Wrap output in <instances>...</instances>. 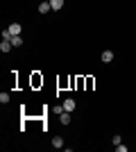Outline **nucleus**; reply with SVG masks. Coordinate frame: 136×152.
I'll return each mask as SVG.
<instances>
[{
	"label": "nucleus",
	"instance_id": "f257e3e1",
	"mask_svg": "<svg viewBox=\"0 0 136 152\" xmlns=\"http://www.w3.org/2000/svg\"><path fill=\"white\" fill-rule=\"evenodd\" d=\"M61 107H64V111H71V114H73V111H75V107H77V102L73 100V98H66V100L61 102Z\"/></svg>",
	"mask_w": 136,
	"mask_h": 152
},
{
	"label": "nucleus",
	"instance_id": "f03ea898",
	"mask_svg": "<svg viewBox=\"0 0 136 152\" xmlns=\"http://www.w3.org/2000/svg\"><path fill=\"white\" fill-rule=\"evenodd\" d=\"M7 30H9V34H12V37H20V34H23V27H20V23H12Z\"/></svg>",
	"mask_w": 136,
	"mask_h": 152
},
{
	"label": "nucleus",
	"instance_id": "7ed1b4c3",
	"mask_svg": "<svg viewBox=\"0 0 136 152\" xmlns=\"http://www.w3.org/2000/svg\"><path fill=\"white\" fill-rule=\"evenodd\" d=\"M59 123L61 125H71V111H61L59 114Z\"/></svg>",
	"mask_w": 136,
	"mask_h": 152
},
{
	"label": "nucleus",
	"instance_id": "20e7f679",
	"mask_svg": "<svg viewBox=\"0 0 136 152\" xmlns=\"http://www.w3.org/2000/svg\"><path fill=\"white\" fill-rule=\"evenodd\" d=\"M100 57H102V61H104V64L113 61V50H102V55H100Z\"/></svg>",
	"mask_w": 136,
	"mask_h": 152
},
{
	"label": "nucleus",
	"instance_id": "39448f33",
	"mask_svg": "<svg viewBox=\"0 0 136 152\" xmlns=\"http://www.w3.org/2000/svg\"><path fill=\"white\" fill-rule=\"evenodd\" d=\"M48 12H52L50 2H45V0H41V5H39V14H48Z\"/></svg>",
	"mask_w": 136,
	"mask_h": 152
},
{
	"label": "nucleus",
	"instance_id": "423d86ee",
	"mask_svg": "<svg viewBox=\"0 0 136 152\" xmlns=\"http://www.w3.org/2000/svg\"><path fill=\"white\" fill-rule=\"evenodd\" d=\"M50 7H52V12H59L64 7V0H50Z\"/></svg>",
	"mask_w": 136,
	"mask_h": 152
},
{
	"label": "nucleus",
	"instance_id": "0eeeda50",
	"mask_svg": "<svg viewBox=\"0 0 136 152\" xmlns=\"http://www.w3.org/2000/svg\"><path fill=\"white\" fill-rule=\"evenodd\" d=\"M12 48H14V45H12V41H5V39H2V43H0V50H2V52L7 55V52L12 50Z\"/></svg>",
	"mask_w": 136,
	"mask_h": 152
},
{
	"label": "nucleus",
	"instance_id": "6e6552de",
	"mask_svg": "<svg viewBox=\"0 0 136 152\" xmlns=\"http://www.w3.org/2000/svg\"><path fill=\"white\" fill-rule=\"evenodd\" d=\"M52 148L61 150V148H64V139H61V136H55V139H52Z\"/></svg>",
	"mask_w": 136,
	"mask_h": 152
},
{
	"label": "nucleus",
	"instance_id": "1a4fd4ad",
	"mask_svg": "<svg viewBox=\"0 0 136 152\" xmlns=\"http://www.w3.org/2000/svg\"><path fill=\"white\" fill-rule=\"evenodd\" d=\"M12 45L14 48H20L23 45V37H12Z\"/></svg>",
	"mask_w": 136,
	"mask_h": 152
},
{
	"label": "nucleus",
	"instance_id": "9d476101",
	"mask_svg": "<svg viewBox=\"0 0 136 152\" xmlns=\"http://www.w3.org/2000/svg\"><path fill=\"white\" fill-rule=\"evenodd\" d=\"M111 143H113V145H118V143H123V136H120V134H113V139H111Z\"/></svg>",
	"mask_w": 136,
	"mask_h": 152
},
{
	"label": "nucleus",
	"instance_id": "9b49d317",
	"mask_svg": "<svg viewBox=\"0 0 136 152\" xmlns=\"http://www.w3.org/2000/svg\"><path fill=\"white\" fill-rule=\"evenodd\" d=\"M0 102H2V104H7V102H9V93H5V91H2V93H0Z\"/></svg>",
	"mask_w": 136,
	"mask_h": 152
},
{
	"label": "nucleus",
	"instance_id": "f8f14e48",
	"mask_svg": "<svg viewBox=\"0 0 136 152\" xmlns=\"http://www.w3.org/2000/svg\"><path fill=\"white\" fill-rule=\"evenodd\" d=\"M116 150H118V152H127L129 148H127V145H123V143H118V145H116Z\"/></svg>",
	"mask_w": 136,
	"mask_h": 152
},
{
	"label": "nucleus",
	"instance_id": "ddd939ff",
	"mask_svg": "<svg viewBox=\"0 0 136 152\" xmlns=\"http://www.w3.org/2000/svg\"><path fill=\"white\" fill-rule=\"evenodd\" d=\"M45 2H50V0H45Z\"/></svg>",
	"mask_w": 136,
	"mask_h": 152
}]
</instances>
